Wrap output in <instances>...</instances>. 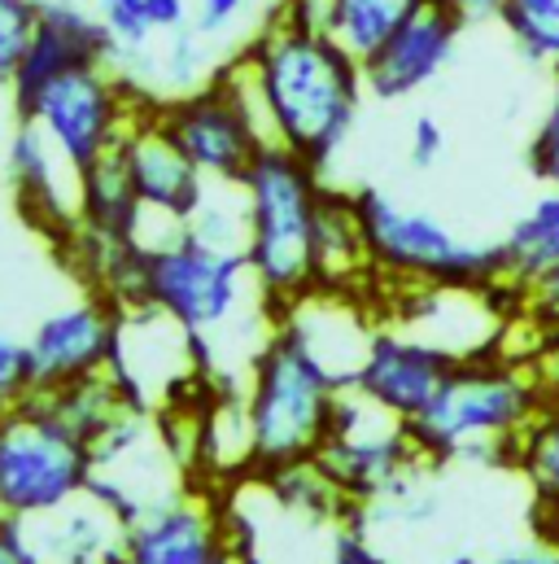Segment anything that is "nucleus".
Instances as JSON below:
<instances>
[{
    "label": "nucleus",
    "instance_id": "c9c22d12",
    "mask_svg": "<svg viewBox=\"0 0 559 564\" xmlns=\"http://www.w3.org/2000/svg\"><path fill=\"white\" fill-rule=\"evenodd\" d=\"M332 564H390L354 525H346L337 539H332Z\"/></svg>",
    "mask_w": 559,
    "mask_h": 564
},
{
    "label": "nucleus",
    "instance_id": "a19ab883",
    "mask_svg": "<svg viewBox=\"0 0 559 564\" xmlns=\"http://www.w3.org/2000/svg\"><path fill=\"white\" fill-rule=\"evenodd\" d=\"M446 564H485V561H476V556H468V552H459V556H450Z\"/></svg>",
    "mask_w": 559,
    "mask_h": 564
},
{
    "label": "nucleus",
    "instance_id": "7c9ffc66",
    "mask_svg": "<svg viewBox=\"0 0 559 564\" xmlns=\"http://www.w3.org/2000/svg\"><path fill=\"white\" fill-rule=\"evenodd\" d=\"M101 9H106V13H101V22L110 26V35H114V44H119V57H123V53H140V48L149 44L153 22H149V13H144V0L101 4Z\"/></svg>",
    "mask_w": 559,
    "mask_h": 564
},
{
    "label": "nucleus",
    "instance_id": "20e7f679",
    "mask_svg": "<svg viewBox=\"0 0 559 564\" xmlns=\"http://www.w3.org/2000/svg\"><path fill=\"white\" fill-rule=\"evenodd\" d=\"M341 386L332 372L284 328L267 337L263 355L250 368V394H245V416L254 437V473H272L284 464L319 455L332 429Z\"/></svg>",
    "mask_w": 559,
    "mask_h": 564
},
{
    "label": "nucleus",
    "instance_id": "f704fd0d",
    "mask_svg": "<svg viewBox=\"0 0 559 564\" xmlns=\"http://www.w3.org/2000/svg\"><path fill=\"white\" fill-rule=\"evenodd\" d=\"M441 153H446V132H441V123H437L432 115H419L416 123H412V166L428 171V166L441 162Z\"/></svg>",
    "mask_w": 559,
    "mask_h": 564
},
{
    "label": "nucleus",
    "instance_id": "f3484780",
    "mask_svg": "<svg viewBox=\"0 0 559 564\" xmlns=\"http://www.w3.org/2000/svg\"><path fill=\"white\" fill-rule=\"evenodd\" d=\"M18 525L31 564H123L128 521L92 490Z\"/></svg>",
    "mask_w": 559,
    "mask_h": 564
},
{
    "label": "nucleus",
    "instance_id": "9b49d317",
    "mask_svg": "<svg viewBox=\"0 0 559 564\" xmlns=\"http://www.w3.org/2000/svg\"><path fill=\"white\" fill-rule=\"evenodd\" d=\"M114 341H119V306L101 293L48 311L26 337L35 390H62L106 372L114 359Z\"/></svg>",
    "mask_w": 559,
    "mask_h": 564
},
{
    "label": "nucleus",
    "instance_id": "f257e3e1",
    "mask_svg": "<svg viewBox=\"0 0 559 564\" xmlns=\"http://www.w3.org/2000/svg\"><path fill=\"white\" fill-rule=\"evenodd\" d=\"M245 53L263 84L272 144L293 149L302 162L324 171L359 119L368 93L363 62L337 35L297 31L280 18L254 35Z\"/></svg>",
    "mask_w": 559,
    "mask_h": 564
},
{
    "label": "nucleus",
    "instance_id": "cd10ccee",
    "mask_svg": "<svg viewBox=\"0 0 559 564\" xmlns=\"http://www.w3.org/2000/svg\"><path fill=\"white\" fill-rule=\"evenodd\" d=\"M35 22H40V0H0V88L4 93L35 35Z\"/></svg>",
    "mask_w": 559,
    "mask_h": 564
},
{
    "label": "nucleus",
    "instance_id": "c756f323",
    "mask_svg": "<svg viewBox=\"0 0 559 564\" xmlns=\"http://www.w3.org/2000/svg\"><path fill=\"white\" fill-rule=\"evenodd\" d=\"M529 171L547 184V188H559V75H556V93H551V106L529 141Z\"/></svg>",
    "mask_w": 559,
    "mask_h": 564
},
{
    "label": "nucleus",
    "instance_id": "aec40b11",
    "mask_svg": "<svg viewBox=\"0 0 559 564\" xmlns=\"http://www.w3.org/2000/svg\"><path fill=\"white\" fill-rule=\"evenodd\" d=\"M75 184H79V197H75L79 228H88V232H97L106 241H136L144 206H140L132 175H128V162H123L119 149H110L88 171H79Z\"/></svg>",
    "mask_w": 559,
    "mask_h": 564
},
{
    "label": "nucleus",
    "instance_id": "a211bd4d",
    "mask_svg": "<svg viewBox=\"0 0 559 564\" xmlns=\"http://www.w3.org/2000/svg\"><path fill=\"white\" fill-rule=\"evenodd\" d=\"M228 552L232 543L223 517L206 499L179 495L128 525L123 564H219Z\"/></svg>",
    "mask_w": 559,
    "mask_h": 564
},
{
    "label": "nucleus",
    "instance_id": "4be33fe9",
    "mask_svg": "<svg viewBox=\"0 0 559 564\" xmlns=\"http://www.w3.org/2000/svg\"><path fill=\"white\" fill-rule=\"evenodd\" d=\"M44 403H48V412L57 416V421L66 424L70 433H79L88 446H97L114 421L123 416V412H132V403H128V394H123V386L114 381V372L106 368V372H97V377H84V381H75V386H62V390H35Z\"/></svg>",
    "mask_w": 559,
    "mask_h": 564
},
{
    "label": "nucleus",
    "instance_id": "5701e85b",
    "mask_svg": "<svg viewBox=\"0 0 559 564\" xmlns=\"http://www.w3.org/2000/svg\"><path fill=\"white\" fill-rule=\"evenodd\" d=\"M263 481L272 486V495H276L284 508H293V512H302V517H310V521H350V517L363 512V508L332 481V473H328L315 455L263 473Z\"/></svg>",
    "mask_w": 559,
    "mask_h": 564
},
{
    "label": "nucleus",
    "instance_id": "f03ea898",
    "mask_svg": "<svg viewBox=\"0 0 559 564\" xmlns=\"http://www.w3.org/2000/svg\"><path fill=\"white\" fill-rule=\"evenodd\" d=\"M542 403L547 386L534 364L516 350H494L459 359L441 381L437 399L407 429L424 464L468 459L512 468L516 437Z\"/></svg>",
    "mask_w": 559,
    "mask_h": 564
},
{
    "label": "nucleus",
    "instance_id": "58836bf2",
    "mask_svg": "<svg viewBox=\"0 0 559 564\" xmlns=\"http://www.w3.org/2000/svg\"><path fill=\"white\" fill-rule=\"evenodd\" d=\"M446 9H454L459 18H463V26H472V22H498V13H503V4L507 0H441Z\"/></svg>",
    "mask_w": 559,
    "mask_h": 564
},
{
    "label": "nucleus",
    "instance_id": "2f4dec72",
    "mask_svg": "<svg viewBox=\"0 0 559 564\" xmlns=\"http://www.w3.org/2000/svg\"><path fill=\"white\" fill-rule=\"evenodd\" d=\"M280 22L297 26V31H315V35H337V0H280Z\"/></svg>",
    "mask_w": 559,
    "mask_h": 564
},
{
    "label": "nucleus",
    "instance_id": "0eeeda50",
    "mask_svg": "<svg viewBox=\"0 0 559 564\" xmlns=\"http://www.w3.org/2000/svg\"><path fill=\"white\" fill-rule=\"evenodd\" d=\"M245 289H259L245 250L210 246L184 228L171 246L144 250L136 306H157L175 315L193 337L206 341L241 315Z\"/></svg>",
    "mask_w": 559,
    "mask_h": 564
},
{
    "label": "nucleus",
    "instance_id": "2eb2a0df",
    "mask_svg": "<svg viewBox=\"0 0 559 564\" xmlns=\"http://www.w3.org/2000/svg\"><path fill=\"white\" fill-rule=\"evenodd\" d=\"M450 368H454V359L441 355L437 346L419 341V337L394 328V324H381L376 337H372V350H368V359L354 377V390H363L390 416L412 424L437 399Z\"/></svg>",
    "mask_w": 559,
    "mask_h": 564
},
{
    "label": "nucleus",
    "instance_id": "7ed1b4c3",
    "mask_svg": "<svg viewBox=\"0 0 559 564\" xmlns=\"http://www.w3.org/2000/svg\"><path fill=\"white\" fill-rule=\"evenodd\" d=\"M324 188V171H315L284 144H263L241 180L250 210L245 254L254 281L276 311L315 289V224Z\"/></svg>",
    "mask_w": 559,
    "mask_h": 564
},
{
    "label": "nucleus",
    "instance_id": "c85d7f7f",
    "mask_svg": "<svg viewBox=\"0 0 559 564\" xmlns=\"http://www.w3.org/2000/svg\"><path fill=\"white\" fill-rule=\"evenodd\" d=\"M35 394V381H31V355H26V341H18L13 333L0 328V412L4 408H18L22 399Z\"/></svg>",
    "mask_w": 559,
    "mask_h": 564
},
{
    "label": "nucleus",
    "instance_id": "e433bc0d",
    "mask_svg": "<svg viewBox=\"0 0 559 564\" xmlns=\"http://www.w3.org/2000/svg\"><path fill=\"white\" fill-rule=\"evenodd\" d=\"M144 13L153 22V31H184L188 0H144Z\"/></svg>",
    "mask_w": 559,
    "mask_h": 564
},
{
    "label": "nucleus",
    "instance_id": "bb28decb",
    "mask_svg": "<svg viewBox=\"0 0 559 564\" xmlns=\"http://www.w3.org/2000/svg\"><path fill=\"white\" fill-rule=\"evenodd\" d=\"M516 328L525 337L559 333V263L516 284Z\"/></svg>",
    "mask_w": 559,
    "mask_h": 564
},
{
    "label": "nucleus",
    "instance_id": "c03bdc74",
    "mask_svg": "<svg viewBox=\"0 0 559 564\" xmlns=\"http://www.w3.org/2000/svg\"><path fill=\"white\" fill-rule=\"evenodd\" d=\"M101 4H123V0H101Z\"/></svg>",
    "mask_w": 559,
    "mask_h": 564
},
{
    "label": "nucleus",
    "instance_id": "b1692460",
    "mask_svg": "<svg viewBox=\"0 0 559 564\" xmlns=\"http://www.w3.org/2000/svg\"><path fill=\"white\" fill-rule=\"evenodd\" d=\"M503 254H507V281L520 284L538 272H547L559 263V188H547L529 215H520L512 224V232L503 237Z\"/></svg>",
    "mask_w": 559,
    "mask_h": 564
},
{
    "label": "nucleus",
    "instance_id": "ddd939ff",
    "mask_svg": "<svg viewBox=\"0 0 559 564\" xmlns=\"http://www.w3.org/2000/svg\"><path fill=\"white\" fill-rule=\"evenodd\" d=\"M376 306L363 293H341V289H310L302 297H293L280 311V324L332 372V381L341 390L354 386L372 337H376Z\"/></svg>",
    "mask_w": 559,
    "mask_h": 564
},
{
    "label": "nucleus",
    "instance_id": "a18cd8bd",
    "mask_svg": "<svg viewBox=\"0 0 559 564\" xmlns=\"http://www.w3.org/2000/svg\"><path fill=\"white\" fill-rule=\"evenodd\" d=\"M0 521H4V508H0Z\"/></svg>",
    "mask_w": 559,
    "mask_h": 564
},
{
    "label": "nucleus",
    "instance_id": "4c0bfd02",
    "mask_svg": "<svg viewBox=\"0 0 559 564\" xmlns=\"http://www.w3.org/2000/svg\"><path fill=\"white\" fill-rule=\"evenodd\" d=\"M241 9H245V0H201V4H197V26H201V31H219V26H228Z\"/></svg>",
    "mask_w": 559,
    "mask_h": 564
},
{
    "label": "nucleus",
    "instance_id": "9d476101",
    "mask_svg": "<svg viewBox=\"0 0 559 564\" xmlns=\"http://www.w3.org/2000/svg\"><path fill=\"white\" fill-rule=\"evenodd\" d=\"M157 123L184 149V158L215 184H241L250 162L267 144L219 79H210L197 93H179L171 101H157Z\"/></svg>",
    "mask_w": 559,
    "mask_h": 564
},
{
    "label": "nucleus",
    "instance_id": "423d86ee",
    "mask_svg": "<svg viewBox=\"0 0 559 564\" xmlns=\"http://www.w3.org/2000/svg\"><path fill=\"white\" fill-rule=\"evenodd\" d=\"M92 481V446L48 412L40 394L0 412V508L9 521L44 517Z\"/></svg>",
    "mask_w": 559,
    "mask_h": 564
},
{
    "label": "nucleus",
    "instance_id": "6e6552de",
    "mask_svg": "<svg viewBox=\"0 0 559 564\" xmlns=\"http://www.w3.org/2000/svg\"><path fill=\"white\" fill-rule=\"evenodd\" d=\"M149 106L153 101L140 97L132 84H123L106 62V66L66 70L53 84H44L40 97L26 106V115H18V123H35L62 153V162L79 175L97 158L119 149L128 128Z\"/></svg>",
    "mask_w": 559,
    "mask_h": 564
},
{
    "label": "nucleus",
    "instance_id": "ea45409f",
    "mask_svg": "<svg viewBox=\"0 0 559 564\" xmlns=\"http://www.w3.org/2000/svg\"><path fill=\"white\" fill-rule=\"evenodd\" d=\"M0 564H31L26 543H22V525L18 521H0Z\"/></svg>",
    "mask_w": 559,
    "mask_h": 564
},
{
    "label": "nucleus",
    "instance_id": "473e14b6",
    "mask_svg": "<svg viewBox=\"0 0 559 564\" xmlns=\"http://www.w3.org/2000/svg\"><path fill=\"white\" fill-rule=\"evenodd\" d=\"M516 355H525L534 364V372L542 377L547 394L559 399V333H542V337H525L520 346H512Z\"/></svg>",
    "mask_w": 559,
    "mask_h": 564
},
{
    "label": "nucleus",
    "instance_id": "a878e982",
    "mask_svg": "<svg viewBox=\"0 0 559 564\" xmlns=\"http://www.w3.org/2000/svg\"><path fill=\"white\" fill-rule=\"evenodd\" d=\"M498 22L534 66L559 75V0H507Z\"/></svg>",
    "mask_w": 559,
    "mask_h": 564
},
{
    "label": "nucleus",
    "instance_id": "79ce46f5",
    "mask_svg": "<svg viewBox=\"0 0 559 564\" xmlns=\"http://www.w3.org/2000/svg\"><path fill=\"white\" fill-rule=\"evenodd\" d=\"M219 564H245V561H241L237 552H228V556H223V561H219Z\"/></svg>",
    "mask_w": 559,
    "mask_h": 564
},
{
    "label": "nucleus",
    "instance_id": "dca6fc26",
    "mask_svg": "<svg viewBox=\"0 0 559 564\" xmlns=\"http://www.w3.org/2000/svg\"><path fill=\"white\" fill-rule=\"evenodd\" d=\"M119 153L128 162V175H132L140 206L149 215H162V219H175V224L188 228L210 188H206V175L184 158V149L162 132L157 101L128 128Z\"/></svg>",
    "mask_w": 559,
    "mask_h": 564
},
{
    "label": "nucleus",
    "instance_id": "f8f14e48",
    "mask_svg": "<svg viewBox=\"0 0 559 564\" xmlns=\"http://www.w3.org/2000/svg\"><path fill=\"white\" fill-rule=\"evenodd\" d=\"M114 57H119V44L106 22L84 13L75 0H40L35 35L13 70V84H9L13 115H26V106L40 97V88L53 84L57 75L79 70V66H106V62L114 66Z\"/></svg>",
    "mask_w": 559,
    "mask_h": 564
},
{
    "label": "nucleus",
    "instance_id": "4468645a",
    "mask_svg": "<svg viewBox=\"0 0 559 564\" xmlns=\"http://www.w3.org/2000/svg\"><path fill=\"white\" fill-rule=\"evenodd\" d=\"M463 18L454 9H446L441 0H428L416 9L381 48H372L363 57V84L376 101H403L419 93L424 84H432L441 75V66L454 57Z\"/></svg>",
    "mask_w": 559,
    "mask_h": 564
},
{
    "label": "nucleus",
    "instance_id": "39448f33",
    "mask_svg": "<svg viewBox=\"0 0 559 564\" xmlns=\"http://www.w3.org/2000/svg\"><path fill=\"white\" fill-rule=\"evenodd\" d=\"M376 284H490L507 281L503 241H463L437 215L394 202L381 188L354 193Z\"/></svg>",
    "mask_w": 559,
    "mask_h": 564
},
{
    "label": "nucleus",
    "instance_id": "412c9836",
    "mask_svg": "<svg viewBox=\"0 0 559 564\" xmlns=\"http://www.w3.org/2000/svg\"><path fill=\"white\" fill-rule=\"evenodd\" d=\"M512 468L525 477L534 495V525H559V399L547 394V403L534 412V421L520 429Z\"/></svg>",
    "mask_w": 559,
    "mask_h": 564
},
{
    "label": "nucleus",
    "instance_id": "72a5a7b5",
    "mask_svg": "<svg viewBox=\"0 0 559 564\" xmlns=\"http://www.w3.org/2000/svg\"><path fill=\"white\" fill-rule=\"evenodd\" d=\"M485 564H559V539L551 530H538V525H534V539H525V543L498 552L494 561H485Z\"/></svg>",
    "mask_w": 559,
    "mask_h": 564
},
{
    "label": "nucleus",
    "instance_id": "37998d69",
    "mask_svg": "<svg viewBox=\"0 0 559 564\" xmlns=\"http://www.w3.org/2000/svg\"><path fill=\"white\" fill-rule=\"evenodd\" d=\"M538 530H551V534L559 539V525H538Z\"/></svg>",
    "mask_w": 559,
    "mask_h": 564
},
{
    "label": "nucleus",
    "instance_id": "393cba45",
    "mask_svg": "<svg viewBox=\"0 0 559 564\" xmlns=\"http://www.w3.org/2000/svg\"><path fill=\"white\" fill-rule=\"evenodd\" d=\"M428 0H337V40L363 62Z\"/></svg>",
    "mask_w": 559,
    "mask_h": 564
},
{
    "label": "nucleus",
    "instance_id": "1a4fd4ad",
    "mask_svg": "<svg viewBox=\"0 0 559 564\" xmlns=\"http://www.w3.org/2000/svg\"><path fill=\"white\" fill-rule=\"evenodd\" d=\"M315 459L332 473V481L359 508L381 503V499H407L412 477L424 464L407 421L390 416L381 403H372L354 386L337 394L328 442L319 446Z\"/></svg>",
    "mask_w": 559,
    "mask_h": 564
},
{
    "label": "nucleus",
    "instance_id": "6ab92c4d",
    "mask_svg": "<svg viewBox=\"0 0 559 564\" xmlns=\"http://www.w3.org/2000/svg\"><path fill=\"white\" fill-rule=\"evenodd\" d=\"M57 162H62V153L53 149V141L35 123L13 128L4 171H9V184H13L18 202L26 206V215L40 228H66L70 232V228H79V210H70L57 193Z\"/></svg>",
    "mask_w": 559,
    "mask_h": 564
}]
</instances>
